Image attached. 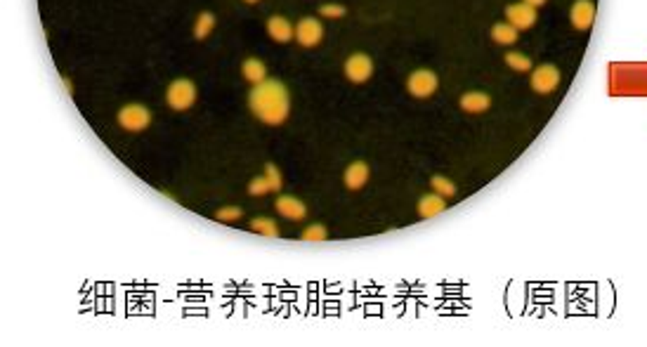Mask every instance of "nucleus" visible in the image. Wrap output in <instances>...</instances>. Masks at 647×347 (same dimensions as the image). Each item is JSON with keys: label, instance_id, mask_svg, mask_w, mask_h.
Returning <instances> with one entry per match:
<instances>
[{"label": "nucleus", "instance_id": "a878e982", "mask_svg": "<svg viewBox=\"0 0 647 347\" xmlns=\"http://www.w3.org/2000/svg\"><path fill=\"white\" fill-rule=\"evenodd\" d=\"M522 3L532 5V8H541V5H546V3H548V0H522Z\"/></svg>", "mask_w": 647, "mask_h": 347}, {"label": "nucleus", "instance_id": "a211bd4d", "mask_svg": "<svg viewBox=\"0 0 647 347\" xmlns=\"http://www.w3.org/2000/svg\"><path fill=\"white\" fill-rule=\"evenodd\" d=\"M251 232L255 234H263V237H270V239H277L279 234H282V229L272 218H253L251 220Z\"/></svg>", "mask_w": 647, "mask_h": 347}, {"label": "nucleus", "instance_id": "aec40b11", "mask_svg": "<svg viewBox=\"0 0 647 347\" xmlns=\"http://www.w3.org/2000/svg\"><path fill=\"white\" fill-rule=\"evenodd\" d=\"M300 239L307 241V244H321V241L328 239V229L324 225H310L300 232Z\"/></svg>", "mask_w": 647, "mask_h": 347}, {"label": "nucleus", "instance_id": "f03ea898", "mask_svg": "<svg viewBox=\"0 0 647 347\" xmlns=\"http://www.w3.org/2000/svg\"><path fill=\"white\" fill-rule=\"evenodd\" d=\"M196 102V85L189 78H175L166 90V104L173 111H187Z\"/></svg>", "mask_w": 647, "mask_h": 347}, {"label": "nucleus", "instance_id": "9b49d317", "mask_svg": "<svg viewBox=\"0 0 647 347\" xmlns=\"http://www.w3.org/2000/svg\"><path fill=\"white\" fill-rule=\"evenodd\" d=\"M267 34L275 43H291L296 40V27L286 17L275 15L267 20Z\"/></svg>", "mask_w": 647, "mask_h": 347}, {"label": "nucleus", "instance_id": "4be33fe9", "mask_svg": "<svg viewBox=\"0 0 647 347\" xmlns=\"http://www.w3.org/2000/svg\"><path fill=\"white\" fill-rule=\"evenodd\" d=\"M248 194L255 196V198H258V196H267V194H275V191H272L270 179L265 177V172H263L260 177H253L251 182H248Z\"/></svg>", "mask_w": 647, "mask_h": 347}, {"label": "nucleus", "instance_id": "39448f33", "mask_svg": "<svg viewBox=\"0 0 647 347\" xmlns=\"http://www.w3.org/2000/svg\"><path fill=\"white\" fill-rule=\"evenodd\" d=\"M371 76H373V61H371L369 54L354 52L345 59V78L350 80V83L362 85Z\"/></svg>", "mask_w": 647, "mask_h": 347}, {"label": "nucleus", "instance_id": "0eeeda50", "mask_svg": "<svg viewBox=\"0 0 647 347\" xmlns=\"http://www.w3.org/2000/svg\"><path fill=\"white\" fill-rule=\"evenodd\" d=\"M324 38V27L319 20L314 17H303L300 22L296 24V40L300 43L303 47H317Z\"/></svg>", "mask_w": 647, "mask_h": 347}, {"label": "nucleus", "instance_id": "ddd939ff", "mask_svg": "<svg viewBox=\"0 0 647 347\" xmlns=\"http://www.w3.org/2000/svg\"><path fill=\"white\" fill-rule=\"evenodd\" d=\"M416 210H419V215H421L423 220L437 218V215H442L446 210V198L439 196V194H435V191H430V194L421 196V201H419V206H416Z\"/></svg>", "mask_w": 647, "mask_h": 347}, {"label": "nucleus", "instance_id": "1a4fd4ad", "mask_svg": "<svg viewBox=\"0 0 647 347\" xmlns=\"http://www.w3.org/2000/svg\"><path fill=\"white\" fill-rule=\"evenodd\" d=\"M275 208L282 218L291 220V222H300L307 218V206H305L298 196H291V194H279L275 201Z\"/></svg>", "mask_w": 647, "mask_h": 347}, {"label": "nucleus", "instance_id": "f257e3e1", "mask_svg": "<svg viewBox=\"0 0 647 347\" xmlns=\"http://www.w3.org/2000/svg\"><path fill=\"white\" fill-rule=\"evenodd\" d=\"M251 114L265 126H282L291 114V95L289 88L277 78H267L263 83L253 85L248 95Z\"/></svg>", "mask_w": 647, "mask_h": 347}, {"label": "nucleus", "instance_id": "bb28decb", "mask_svg": "<svg viewBox=\"0 0 647 347\" xmlns=\"http://www.w3.org/2000/svg\"><path fill=\"white\" fill-rule=\"evenodd\" d=\"M61 85H64V88H66V92H69V95H71V92H73V88H71L69 78H66V76H61Z\"/></svg>", "mask_w": 647, "mask_h": 347}, {"label": "nucleus", "instance_id": "6e6552de", "mask_svg": "<svg viewBox=\"0 0 647 347\" xmlns=\"http://www.w3.org/2000/svg\"><path fill=\"white\" fill-rule=\"evenodd\" d=\"M506 20L518 31H527L537 24V8L527 3H513L506 8Z\"/></svg>", "mask_w": 647, "mask_h": 347}, {"label": "nucleus", "instance_id": "2eb2a0df", "mask_svg": "<svg viewBox=\"0 0 647 347\" xmlns=\"http://www.w3.org/2000/svg\"><path fill=\"white\" fill-rule=\"evenodd\" d=\"M458 104H461V109L465 114H484L489 107H491V97L487 92H465V95L458 99Z\"/></svg>", "mask_w": 647, "mask_h": 347}, {"label": "nucleus", "instance_id": "f8f14e48", "mask_svg": "<svg viewBox=\"0 0 647 347\" xmlns=\"http://www.w3.org/2000/svg\"><path fill=\"white\" fill-rule=\"evenodd\" d=\"M369 177H371L369 165H366L364 161H354V163H350L345 168L343 182L350 191H359V189H364V184L369 182Z\"/></svg>", "mask_w": 647, "mask_h": 347}, {"label": "nucleus", "instance_id": "6ab92c4d", "mask_svg": "<svg viewBox=\"0 0 647 347\" xmlns=\"http://www.w3.org/2000/svg\"><path fill=\"white\" fill-rule=\"evenodd\" d=\"M430 187H432L435 194H439V196H444V198H453V196H456V184H453L451 179L444 177V175H435V177L430 179Z\"/></svg>", "mask_w": 647, "mask_h": 347}, {"label": "nucleus", "instance_id": "dca6fc26", "mask_svg": "<svg viewBox=\"0 0 647 347\" xmlns=\"http://www.w3.org/2000/svg\"><path fill=\"white\" fill-rule=\"evenodd\" d=\"M518 34L520 31L508 22H501L491 27V40H494L496 45H515V43H518Z\"/></svg>", "mask_w": 647, "mask_h": 347}, {"label": "nucleus", "instance_id": "f3484780", "mask_svg": "<svg viewBox=\"0 0 647 347\" xmlns=\"http://www.w3.org/2000/svg\"><path fill=\"white\" fill-rule=\"evenodd\" d=\"M215 29V15L213 12H201L194 20V38L196 40H206Z\"/></svg>", "mask_w": 647, "mask_h": 347}, {"label": "nucleus", "instance_id": "412c9836", "mask_svg": "<svg viewBox=\"0 0 647 347\" xmlns=\"http://www.w3.org/2000/svg\"><path fill=\"white\" fill-rule=\"evenodd\" d=\"M506 64L513 71H520V73L532 71V59L527 57V54H522V52H508L506 54Z\"/></svg>", "mask_w": 647, "mask_h": 347}, {"label": "nucleus", "instance_id": "393cba45", "mask_svg": "<svg viewBox=\"0 0 647 347\" xmlns=\"http://www.w3.org/2000/svg\"><path fill=\"white\" fill-rule=\"evenodd\" d=\"M319 15L324 17V20H340V17L347 15V10L338 3H326L319 8Z\"/></svg>", "mask_w": 647, "mask_h": 347}, {"label": "nucleus", "instance_id": "9d476101", "mask_svg": "<svg viewBox=\"0 0 647 347\" xmlns=\"http://www.w3.org/2000/svg\"><path fill=\"white\" fill-rule=\"evenodd\" d=\"M569 22L576 31H588L595 24V3L593 0H576L569 10Z\"/></svg>", "mask_w": 647, "mask_h": 347}, {"label": "nucleus", "instance_id": "5701e85b", "mask_svg": "<svg viewBox=\"0 0 647 347\" xmlns=\"http://www.w3.org/2000/svg\"><path fill=\"white\" fill-rule=\"evenodd\" d=\"M265 177L270 179V184H272V191H275V194H279V191H282V187H284V177H282V170H279L275 163H267V165H265Z\"/></svg>", "mask_w": 647, "mask_h": 347}, {"label": "nucleus", "instance_id": "4468645a", "mask_svg": "<svg viewBox=\"0 0 647 347\" xmlns=\"http://www.w3.org/2000/svg\"><path fill=\"white\" fill-rule=\"evenodd\" d=\"M241 76H244L246 83H251V85H258V83H263V80L270 78L267 76V64L258 57L244 59V64H241Z\"/></svg>", "mask_w": 647, "mask_h": 347}, {"label": "nucleus", "instance_id": "cd10ccee", "mask_svg": "<svg viewBox=\"0 0 647 347\" xmlns=\"http://www.w3.org/2000/svg\"><path fill=\"white\" fill-rule=\"evenodd\" d=\"M244 3H251V5H253V3H258V0H244Z\"/></svg>", "mask_w": 647, "mask_h": 347}, {"label": "nucleus", "instance_id": "20e7f679", "mask_svg": "<svg viewBox=\"0 0 647 347\" xmlns=\"http://www.w3.org/2000/svg\"><path fill=\"white\" fill-rule=\"evenodd\" d=\"M439 80L435 76V71L430 69H416L409 73L407 78V90L409 95L416 97V99H428L435 95V90H437Z\"/></svg>", "mask_w": 647, "mask_h": 347}, {"label": "nucleus", "instance_id": "423d86ee", "mask_svg": "<svg viewBox=\"0 0 647 347\" xmlns=\"http://www.w3.org/2000/svg\"><path fill=\"white\" fill-rule=\"evenodd\" d=\"M530 85L534 92H539V95H551V92L558 90V85H560V69L553 64L537 66V69L532 71Z\"/></svg>", "mask_w": 647, "mask_h": 347}, {"label": "nucleus", "instance_id": "7ed1b4c3", "mask_svg": "<svg viewBox=\"0 0 647 347\" xmlns=\"http://www.w3.org/2000/svg\"><path fill=\"white\" fill-rule=\"evenodd\" d=\"M116 121L126 133H142V130H147L149 123H152V111H149L145 104H138V102L126 104V107L118 109Z\"/></svg>", "mask_w": 647, "mask_h": 347}, {"label": "nucleus", "instance_id": "b1692460", "mask_svg": "<svg viewBox=\"0 0 647 347\" xmlns=\"http://www.w3.org/2000/svg\"><path fill=\"white\" fill-rule=\"evenodd\" d=\"M241 215H244V210H241L239 206H225V208H217L215 220L217 222H236V220H241Z\"/></svg>", "mask_w": 647, "mask_h": 347}]
</instances>
